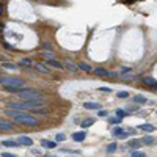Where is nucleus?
Wrapping results in <instances>:
<instances>
[{"label": "nucleus", "instance_id": "1", "mask_svg": "<svg viewBox=\"0 0 157 157\" xmlns=\"http://www.w3.org/2000/svg\"><path fill=\"white\" fill-rule=\"evenodd\" d=\"M11 93H16L22 101H44L43 93L33 88H16V86H5Z\"/></svg>", "mask_w": 157, "mask_h": 157}, {"label": "nucleus", "instance_id": "2", "mask_svg": "<svg viewBox=\"0 0 157 157\" xmlns=\"http://www.w3.org/2000/svg\"><path fill=\"white\" fill-rule=\"evenodd\" d=\"M8 116H11L16 122L19 124H24V126H30V127H33V126H38L39 124V121H38L36 116H33V115H28V113H24L21 112V110H6L5 112Z\"/></svg>", "mask_w": 157, "mask_h": 157}, {"label": "nucleus", "instance_id": "3", "mask_svg": "<svg viewBox=\"0 0 157 157\" xmlns=\"http://www.w3.org/2000/svg\"><path fill=\"white\" fill-rule=\"evenodd\" d=\"M41 104H44V101H24V102H8L6 107L11 110H28V112H33L35 109L41 107Z\"/></svg>", "mask_w": 157, "mask_h": 157}, {"label": "nucleus", "instance_id": "4", "mask_svg": "<svg viewBox=\"0 0 157 157\" xmlns=\"http://www.w3.org/2000/svg\"><path fill=\"white\" fill-rule=\"evenodd\" d=\"M0 85L3 86H16L22 88L25 85V80L21 77H10V75H0Z\"/></svg>", "mask_w": 157, "mask_h": 157}, {"label": "nucleus", "instance_id": "5", "mask_svg": "<svg viewBox=\"0 0 157 157\" xmlns=\"http://www.w3.org/2000/svg\"><path fill=\"white\" fill-rule=\"evenodd\" d=\"M0 131H3V132L14 131V122H10V121H5V120H0Z\"/></svg>", "mask_w": 157, "mask_h": 157}, {"label": "nucleus", "instance_id": "6", "mask_svg": "<svg viewBox=\"0 0 157 157\" xmlns=\"http://www.w3.org/2000/svg\"><path fill=\"white\" fill-rule=\"evenodd\" d=\"M46 63L49 64V66H52V68H57V69H63V63H60V61H57L55 58H47L46 60Z\"/></svg>", "mask_w": 157, "mask_h": 157}, {"label": "nucleus", "instance_id": "7", "mask_svg": "<svg viewBox=\"0 0 157 157\" xmlns=\"http://www.w3.org/2000/svg\"><path fill=\"white\" fill-rule=\"evenodd\" d=\"M63 66L66 68V69H69L71 72H75V71H79V64H74L71 60H64Z\"/></svg>", "mask_w": 157, "mask_h": 157}, {"label": "nucleus", "instance_id": "8", "mask_svg": "<svg viewBox=\"0 0 157 157\" xmlns=\"http://www.w3.org/2000/svg\"><path fill=\"white\" fill-rule=\"evenodd\" d=\"M93 72L98 77H110V71L104 69V68H96V69H93Z\"/></svg>", "mask_w": 157, "mask_h": 157}, {"label": "nucleus", "instance_id": "9", "mask_svg": "<svg viewBox=\"0 0 157 157\" xmlns=\"http://www.w3.org/2000/svg\"><path fill=\"white\" fill-rule=\"evenodd\" d=\"M83 107L88 109V110H99L101 109V104H98V102H85Z\"/></svg>", "mask_w": 157, "mask_h": 157}, {"label": "nucleus", "instance_id": "10", "mask_svg": "<svg viewBox=\"0 0 157 157\" xmlns=\"http://www.w3.org/2000/svg\"><path fill=\"white\" fill-rule=\"evenodd\" d=\"M19 143L21 145H25V146H32L33 145V141H32V138H28V137H24V135H21L19 137Z\"/></svg>", "mask_w": 157, "mask_h": 157}, {"label": "nucleus", "instance_id": "11", "mask_svg": "<svg viewBox=\"0 0 157 157\" xmlns=\"http://www.w3.org/2000/svg\"><path fill=\"white\" fill-rule=\"evenodd\" d=\"M85 137H86L85 132H75V133H72V140H74V141H83V140H85Z\"/></svg>", "mask_w": 157, "mask_h": 157}, {"label": "nucleus", "instance_id": "12", "mask_svg": "<svg viewBox=\"0 0 157 157\" xmlns=\"http://www.w3.org/2000/svg\"><path fill=\"white\" fill-rule=\"evenodd\" d=\"M19 141H13V140H3V146H6V148H17L19 146Z\"/></svg>", "mask_w": 157, "mask_h": 157}, {"label": "nucleus", "instance_id": "13", "mask_svg": "<svg viewBox=\"0 0 157 157\" xmlns=\"http://www.w3.org/2000/svg\"><path fill=\"white\" fill-rule=\"evenodd\" d=\"M41 146L52 149V148H57V143L55 141H49V140H41Z\"/></svg>", "mask_w": 157, "mask_h": 157}, {"label": "nucleus", "instance_id": "14", "mask_svg": "<svg viewBox=\"0 0 157 157\" xmlns=\"http://www.w3.org/2000/svg\"><path fill=\"white\" fill-rule=\"evenodd\" d=\"M127 146L131 149H135V148H140L141 146V140H129Z\"/></svg>", "mask_w": 157, "mask_h": 157}, {"label": "nucleus", "instance_id": "15", "mask_svg": "<svg viewBox=\"0 0 157 157\" xmlns=\"http://www.w3.org/2000/svg\"><path fill=\"white\" fill-rule=\"evenodd\" d=\"M138 129H141V131H145V132H152L156 127H154L152 124H140Z\"/></svg>", "mask_w": 157, "mask_h": 157}, {"label": "nucleus", "instance_id": "16", "mask_svg": "<svg viewBox=\"0 0 157 157\" xmlns=\"http://www.w3.org/2000/svg\"><path fill=\"white\" fill-rule=\"evenodd\" d=\"M141 83H145V85H148V86H152L156 83V80L152 77H141Z\"/></svg>", "mask_w": 157, "mask_h": 157}, {"label": "nucleus", "instance_id": "17", "mask_svg": "<svg viewBox=\"0 0 157 157\" xmlns=\"http://www.w3.org/2000/svg\"><path fill=\"white\" fill-rule=\"evenodd\" d=\"M79 69H82L85 72H93V68H91L90 64H86V63H79Z\"/></svg>", "mask_w": 157, "mask_h": 157}, {"label": "nucleus", "instance_id": "18", "mask_svg": "<svg viewBox=\"0 0 157 157\" xmlns=\"http://www.w3.org/2000/svg\"><path fill=\"white\" fill-rule=\"evenodd\" d=\"M94 122H96V120H94V118H88V120L82 121L80 124H82V127H90L91 124H94Z\"/></svg>", "mask_w": 157, "mask_h": 157}, {"label": "nucleus", "instance_id": "19", "mask_svg": "<svg viewBox=\"0 0 157 157\" xmlns=\"http://www.w3.org/2000/svg\"><path fill=\"white\" fill-rule=\"evenodd\" d=\"M133 101H135L137 104H146V102H148V99L145 98V96H141V94H138V96H135V98H133Z\"/></svg>", "mask_w": 157, "mask_h": 157}, {"label": "nucleus", "instance_id": "20", "mask_svg": "<svg viewBox=\"0 0 157 157\" xmlns=\"http://www.w3.org/2000/svg\"><path fill=\"white\" fill-rule=\"evenodd\" d=\"M36 69L38 71H41V72H44V74H49V72H50V71H49V68L47 66H44V64H36Z\"/></svg>", "mask_w": 157, "mask_h": 157}, {"label": "nucleus", "instance_id": "21", "mask_svg": "<svg viewBox=\"0 0 157 157\" xmlns=\"http://www.w3.org/2000/svg\"><path fill=\"white\" fill-rule=\"evenodd\" d=\"M116 149H118V145H116V143H110L109 148H107V152H109V154H113Z\"/></svg>", "mask_w": 157, "mask_h": 157}, {"label": "nucleus", "instance_id": "22", "mask_svg": "<svg viewBox=\"0 0 157 157\" xmlns=\"http://www.w3.org/2000/svg\"><path fill=\"white\" fill-rule=\"evenodd\" d=\"M41 55L46 57V58H57L55 53H53V52H47V50H43V52H41Z\"/></svg>", "mask_w": 157, "mask_h": 157}, {"label": "nucleus", "instance_id": "23", "mask_svg": "<svg viewBox=\"0 0 157 157\" xmlns=\"http://www.w3.org/2000/svg\"><path fill=\"white\" fill-rule=\"evenodd\" d=\"M3 68H5V69H13V71H16V69H17V64H13V63H3Z\"/></svg>", "mask_w": 157, "mask_h": 157}, {"label": "nucleus", "instance_id": "24", "mask_svg": "<svg viewBox=\"0 0 157 157\" xmlns=\"http://www.w3.org/2000/svg\"><path fill=\"white\" fill-rule=\"evenodd\" d=\"M141 143H145V145H152V143H154V138H152V137H145V138L141 140Z\"/></svg>", "mask_w": 157, "mask_h": 157}, {"label": "nucleus", "instance_id": "25", "mask_svg": "<svg viewBox=\"0 0 157 157\" xmlns=\"http://www.w3.org/2000/svg\"><path fill=\"white\" fill-rule=\"evenodd\" d=\"M131 157H146V154H145V152H141V151H132Z\"/></svg>", "mask_w": 157, "mask_h": 157}, {"label": "nucleus", "instance_id": "26", "mask_svg": "<svg viewBox=\"0 0 157 157\" xmlns=\"http://www.w3.org/2000/svg\"><path fill=\"white\" fill-rule=\"evenodd\" d=\"M116 98L126 99V98H129V93H127V91H120V93H116Z\"/></svg>", "mask_w": 157, "mask_h": 157}, {"label": "nucleus", "instance_id": "27", "mask_svg": "<svg viewBox=\"0 0 157 157\" xmlns=\"http://www.w3.org/2000/svg\"><path fill=\"white\" fill-rule=\"evenodd\" d=\"M21 64H22V66H32V60H30V58H22Z\"/></svg>", "mask_w": 157, "mask_h": 157}, {"label": "nucleus", "instance_id": "28", "mask_svg": "<svg viewBox=\"0 0 157 157\" xmlns=\"http://www.w3.org/2000/svg\"><path fill=\"white\" fill-rule=\"evenodd\" d=\"M126 115H127V112H124V110H116V116L118 118H124Z\"/></svg>", "mask_w": 157, "mask_h": 157}, {"label": "nucleus", "instance_id": "29", "mask_svg": "<svg viewBox=\"0 0 157 157\" xmlns=\"http://www.w3.org/2000/svg\"><path fill=\"white\" fill-rule=\"evenodd\" d=\"M109 121L112 122V124H120V122H121V118H110Z\"/></svg>", "mask_w": 157, "mask_h": 157}, {"label": "nucleus", "instance_id": "30", "mask_svg": "<svg viewBox=\"0 0 157 157\" xmlns=\"http://www.w3.org/2000/svg\"><path fill=\"white\" fill-rule=\"evenodd\" d=\"M127 135H129V132H124V131H122L120 135H116V137H118V138H127Z\"/></svg>", "mask_w": 157, "mask_h": 157}, {"label": "nucleus", "instance_id": "31", "mask_svg": "<svg viewBox=\"0 0 157 157\" xmlns=\"http://www.w3.org/2000/svg\"><path fill=\"white\" fill-rule=\"evenodd\" d=\"M98 115H99V116H107V115H109V113H107V110H101V109H99Z\"/></svg>", "mask_w": 157, "mask_h": 157}, {"label": "nucleus", "instance_id": "32", "mask_svg": "<svg viewBox=\"0 0 157 157\" xmlns=\"http://www.w3.org/2000/svg\"><path fill=\"white\" fill-rule=\"evenodd\" d=\"M121 132H122V129H120V127H115L113 129V135H120Z\"/></svg>", "mask_w": 157, "mask_h": 157}, {"label": "nucleus", "instance_id": "33", "mask_svg": "<svg viewBox=\"0 0 157 157\" xmlns=\"http://www.w3.org/2000/svg\"><path fill=\"white\" fill-rule=\"evenodd\" d=\"M64 138H66V137H64V133H58V135H57V141H63Z\"/></svg>", "mask_w": 157, "mask_h": 157}, {"label": "nucleus", "instance_id": "34", "mask_svg": "<svg viewBox=\"0 0 157 157\" xmlns=\"http://www.w3.org/2000/svg\"><path fill=\"white\" fill-rule=\"evenodd\" d=\"M3 157H17V156L11 154V152H3Z\"/></svg>", "mask_w": 157, "mask_h": 157}, {"label": "nucleus", "instance_id": "35", "mask_svg": "<svg viewBox=\"0 0 157 157\" xmlns=\"http://www.w3.org/2000/svg\"><path fill=\"white\" fill-rule=\"evenodd\" d=\"M99 90H101V91H105V93H110V88H104V86H102V88H99Z\"/></svg>", "mask_w": 157, "mask_h": 157}, {"label": "nucleus", "instance_id": "36", "mask_svg": "<svg viewBox=\"0 0 157 157\" xmlns=\"http://www.w3.org/2000/svg\"><path fill=\"white\" fill-rule=\"evenodd\" d=\"M3 11H5V6H3V5H0V14H3Z\"/></svg>", "mask_w": 157, "mask_h": 157}, {"label": "nucleus", "instance_id": "37", "mask_svg": "<svg viewBox=\"0 0 157 157\" xmlns=\"http://www.w3.org/2000/svg\"><path fill=\"white\" fill-rule=\"evenodd\" d=\"M152 88H156V90H157V82L154 83V85H152Z\"/></svg>", "mask_w": 157, "mask_h": 157}, {"label": "nucleus", "instance_id": "38", "mask_svg": "<svg viewBox=\"0 0 157 157\" xmlns=\"http://www.w3.org/2000/svg\"><path fill=\"white\" fill-rule=\"evenodd\" d=\"M47 157H55V156H47Z\"/></svg>", "mask_w": 157, "mask_h": 157}]
</instances>
